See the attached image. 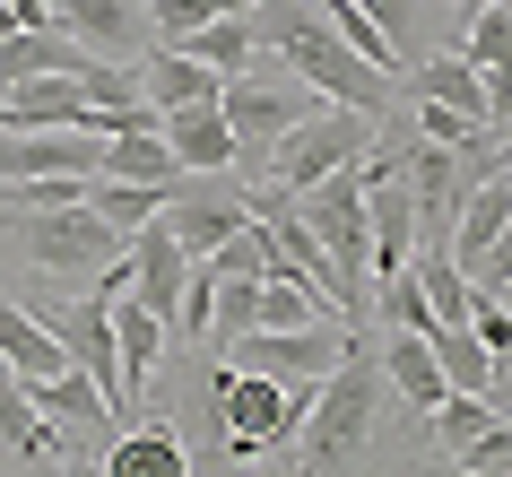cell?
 Wrapping results in <instances>:
<instances>
[{"mask_svg": "<svg viewBox=\"0 0 512 477\" xmlns=\"http://www.w3.org/2000/svg\"><path fill=\"white\" fill-rule=\"evenodd\" d=\"M200 269H209V278H261V269H270V235H261V226L243 217V226H235L226 243H217V252H209Z\"/></svg>", "mask_w": 512, "mask_h": 477, "instance_id": "obj_30", "label": "cell"}, {"mask_svg": "<svg viewBox=\"0 0 512 477\" xmlns=\"http://www.w3.org/2000/svg\"><path fill=\"white\" fill-rule=\"evenodd\" d=\"M374 365H382V391H400L417 417H426L434 399H443V373H434V347L417 339V330H391V339H374Z\"/></svg>", "mask_w": 512, "mask_h": 477, "instance_id": "obj_20", "label": "cell"}, {"mask_svg": "<svg viewBox=\"0 0 512 477\" xmlns=\"http://www.w3.org/2000/svg\"><path fill=\"white\" fill-rule=\"evenodd\" d=\"M18 304L53 330L61 356H70V365H79L87 382L113 399V417H122V356H113V313H105V304H96V295H87V304H61V295H18Z\"/></svg>", "mask_w": 512, "mask_h": 477, "instance_id": "obj_8", "label": "cell"}, {"mask_svg": "<svg viewBox=\"0 0 512 477\" xmlns=\"http://www.w3.org/2000/svg\"><path fill=\"white\" fill-rule=\"evenodd\" d=\"M504 226H512V183L495 174V183H478L469 200H460V217H452V235H443V252L460 261V278H478L495 252H504Z\"/></svg>", "mask_w": 512, "mask_h": 477, "instance_id": "obj_14", "label": "cell"}, {"mask_svg": "<svg viewBox=\"0 0 512 477\" xmlns=\"http://www.w3.org/2000/svg\"><path fill=\"white\" fill-rule=\"evenodd\" d=\"M374 417H382V365H374V339H356L313 382V408L296 425V477H348L374 443Z\"/></svg>", "mask_w": 512, "mask_h": 477, "instance_id": "obj_2", "label": "cell"}, {"mask_svg": "<svg viewBox=\"0 0 512 477\" xmlns=\"http://www.w3.org/2000/svg\"><path fill=\"white\" fill-rule=\"evenodd\" d=\"M105 313H113V356H122V408H139V391L157 382V365H165L174 339H165V321L148 313L139 295H113Z\"/></svg>", "mask_w": 512, "mask_h": 477, "instance_id": "obj_15", "label": "cell"}, {"mask_svg": "<svg viewBox=\"0 0 512 477\" xmlns=\"http://www.w3.org/2000/svg\"><path fill=\"white\" fill-rule=\"evenodd\" d=\"M0 131H96L105 139V122L87 113V96L70 79H18V87H0Z\"/></svg>", "mask_w": 512, "mask_h": 477, "instance_id": "obj_13", "label": "cell"}, {"mask_svg": "<svg viewBox=\"0 0 512 477\" xmlns=\"http://www.w3.org/2000/svg\"><path fill=\"white\" fill-rule=\"evenodd\" d=\"M426 417H434V434H443V443H469V434H486V425H495V417H504V408H495V399H478V391H443V399H434V408H426Z\"/></svg>", "mask_w": 512, "mask_h": 477, "instance_id": "obj_29", "label": "cell"}, {"mask_svg": "<svg viewBox=\"0 0 512 477\" xmlns=\"http://www.w3.org/2000/svg\"><path fill=\"white\" fill-rule=\"evenodd\" d=\"M322 18H330V35H339V44H348V53L365 61V70H382V79H400V70H408V61L391 53V35H382L374 18L356 9V0H322Z\"/></svg>", "mask_w": 512, "mask_h": 477, "instance_id": "obj_27", "label": "cell"}, {"mask_svg": "<svg viewBox=\"0 0 512 477\" xmlns=\"http://www.w3.org/2000/svg\"><path fill=\"white\" fill-rule=\"evenodd\" d=\"M400 79H408V105H443L460 122H504V105H512V79H478L460 53H426Z\"/></svg>", "mask_w": 512, "mask_h": 477, "instance_id": "obj_9", "label": "cell"}, {"mask_svg": "<svg viewBox=\"0 0 512 477\" xmlns=\"http://www.w3.org/2000/svg\"><path fill=\"white\" fill-rule=\"evenodd\" d=\"M0 365L18 373V382H44V373L70 365V356H61V339L27 313V304H18V295H0Z\"/></svg>", "mask_w": 512, "mask_h": 477, "instance_id": "obj_22", "label": "cell"}, {"mask_svg": "<svg viewBox=\"0 0 512 477\" xmlns=\"http://www.w3.org/2000/svg\"><path fill=\"white\" fill-rule=\"evenodd\" d=\"M243 18H252V44L270 53V70L304 79L313 96H322V105L374 113V122H391V113H400V79L365 70V61H356L339 35H330V18L313 9V0H252Z\"/></svg>", "mask_w": 512, "mask_h": 477, "instance_id": "obj_1", "label": "cell"}, {"mask_svg": "<svg viewBox=\"0 0 512 477\" xmlns=\"http://www.w3.org/2000/svg\"><path fill=\"white\" fill-rule=\"evenodd\" d=\"M96 174H113V183H183V165H174V148L157 131H113Z\"/></svg>", "mask_w": 512, "mask_h": 477, "instance_id": "obj_25", "label": "cell"}, {"mask_svg": "<svg viewBox=\"0 0 512 477\" xmlns=\"http://www.w3.org/2000/svg\"><path fill=\"white\" fill-rule=\"evenodd\" d=\"M217 113H226V131H235V165L261 174V157L296 131L304 113H322V96L304 79H287V70H270V61H252L235 79H217Z\"/></svg>", "mask_w": 512, "mask_h": 477, "instance_id": "obj_4", "label": "cell"}, {"mask_svg": "<svg viewBox=\"0 0 512 477\" xmlns=\"http://www.w3.org/2000/svg\"><path fill=\"white\" fill-rule=\"evenodd\" d=\"M105 477H191V443L165 417H148L105 443Z\"/></svg>", "mask_w": 512, "mask_h": 477, "instance_id": "obj_17", "label": "cell"}, {"mask_svg": "<svg viewBox=\"0 0 512 477\" xmlns=\"http://www.w3.org/2000/svg\"><path fill=\"white\" fill-rule=\"evenodd\" d=\"M0 451H18V460H35V469H53V460H70V443H61L53 425L35 417V399H27V382L0 365Z\"/></svg>", "mask_w": 512, "mask_h": 477, "instance_id": "obj_21", "label": "cell"}, {"mask_svg": "<svg viewBox=\"0 0 512 477\" xmlns=\"http://www.w3.org/2000/svg\"><path fill=\"white\" fill-rule=\"evenodd\" d=\"M157 139L174 148V165H183V174H226V165H235V131H226L217 96H209V105H174V113H157Z\"/></svg>", "mask_w": 512, "mask_h": 477, "instance_id": "obj_16", "label": "cell"}, {"mask_svg": "<svg viewBox=\"0 0 512 477\" xmlns=\"http://www.w3.org/2000/svg\"><path fill=\"white\" fill-rule=\"evenodd\" d=\"M460 61H469L478 79H504V70H512V18H504V0H486V9H469V35H460Z\"/></svg>", "mask_w": 512, "mask_h": 477, "instance_id": "obj_28", "label": "cell"}, {"mask_svg": "<svg viewBox=\"0 0 512 477\" xmlns=\"http://www.w3.org/2000/svg\"><path fill=\"white\" fill-rule=\"evenodd\" d=\"M131 70H139V96H148L157 113H174V105H209V96H217V70H200V61L174 53V44H148Z\"/></svg>", "mask_w": 512, "mask_h": 477, "instance_id": "obj_19", "label": "cell"}, {"mask_svg": "<svg viewBox=\"0 0 512 477\" xmlns=\"http://www.w3.org/2000/svg\"><path fill=\"white\" fill-rule=\"evenodd\" d=\"M165 200H174V183H113V174H87V191H79V209H96L122 243H131Z\"/></svg>", "mask_w": 512, "mask_h": 477, "instance_id": "obj_23", "label": "cell"}, {"mask_svg": "<svg viewBox=\"0 0 512 477\" xmlns=\"http://www.w3.org/2000/svg\"><path fill=\"white\" fill-rule=\"evenodd\" d=\"M174 53H191L200 70H217V79H235V70L261 61V44H252V18H209V27H191Z\"/></svg>", "mask_w": 512, "mask_h": 477, "instance_id": "obj_26", "label": "cell"}, {"mask_svg": "<svg viewBox=\"0 0 512 477\" xmlns=\"http://www.w3.org/2000/svg\"><path fill=\"white\" fill-rule=\"evenodd\" d=\"M209 399L226 417V460H261V451L296 443L304 408H313V382H270V373L209 365Z\"/></svg>", "mask_w": 512, "mask_h": 477, "instance_id": "obj_3", "label": "cell"}, {"mask_svg": "<svg viewBox=\"0 0 512 477\" xmlns=\"http://www.w3.org/2000/svg\"><path fill=\"white\" fill-rule=\"evenodd\" d=\"M469 9H486V0H460V18H469Z\"/></svg>", "mask_w": 512, "mask_h": 477, "instance_id": "obj_32", "label": "cell"}, {"mask_svg": "<svg viewBox=\"0 0 512 477\" xmlns=\"http://www.w3.org/2000/svg\"><path fill=\"white\" fill-rule=\"evenodd\" d=\"M9 243L44 278H96V269L122 261V235L96 209H27V217H9Z\"/></svg>", "mask_w": 512, "mask_h": 477, "instance_id": "obj_6", "label": "cell"}, {"mask_svg": "<svg viewBox=\"0 0 512 477\" xmlns=\"http://www.w3.org/2000/svg\"><path fill=\"white\" fill-rule=\"evenodd\" d=\"M356 347L348 321H313V330H243L217 365H235V373H270V382H322L339 356Z\"/></svg>", "mask_w": 512, "mask_h": 477, "instance_id": "obj_7", "label": "cell"}, {"mask_svg": "<svg viewBox=\"0 0 512 477\" xmlns=\"http://www.w3.org/2000/svg\"><path fill=\"white\" fill-rule=\"evenodd\" d=\"M452 460H460V477H504V469H512V425L495 417L486 434H469V443H460Z\"/></svg>", "mask_w": 512, "mask_h": 477, "instance_id": "obj_31", "label": "cell"}, {"mask_svg": "<svg viewBox=\"0 0 512 477\" xmlns=\"http://www.w3.org/2000/svg\"><path fill=\"white\" fill-rule=\"evenodd\" d=\"M53 27L96 61H139L157 35H148V9L139 0H53Z\"/></svg>", "mask_w": 512, "mask_h": 477, "instance_id": "obj_10", "label": "cell"}, {"mask_svg": "<svg viewBox=\"0 0 512 477\" xmlns=\"http://www.w3.org/2000/svg\"><path fill=\"white\" fill-rule=\"evenodd\" d=\"M322 313H330V304H322L313 287H304V278H296L287 261H270V269H261V304H252V330H313Z\"/></svg>", "mask_w": 512, "mask_h": 477, "instance_id": "obj_24", "label": "cell"}, {"mask_svg": "<svg viewBox=\"0 0 512 477\" xmlns=\"http://www.w3.org/2000/svg\"><path fill=\"white\" fill-rule=\"evenodd\" d=\"M374 113H348V105H322L304 113L296 131L278 139L270 157H261V191H278V200H296V191H313L322 174H339V165H365V148H374Z\"/></svg>", "mask_w": 512, "mask_h": 477, "instance_id": "obj_5", "label": "cell"}, {"mask_svg": "<svg viewBox=\"0 0 512 477\" xmlns=\"http://www.w3.org/2000/svg\"><path fill=\"white\" fill-rule=\"evenodd\" d=\"M243 217H252V209H243V191H209V174H183V183H174V200L157 209V226L183 243L191 261H209V252L235 235Z\"/></svg>", "mask_w": 512, "mask_h": 477, "instance_id": "obj_11", "label": "cell"}, {"mask_svg": "<svg viewBox=\"0 0 512 477\" xmlns=\"http://www.w3.org/2000/svg\"><path fill=\"white\" fill-rule=\"evenodd\" d=\"M27 399H35V417H44L61 443H70V460H79L96 434H113V399L96 391L79 365H61V373H44V382H27Z\"/></svg>", "mask_w": 512, "mask_h": 477, "instance_id": "obj_12", "label": "cell"}, {"mask_svg": "<svg viewBox=\"0 0 512 477\" xmlns=\"http://www.w3.org/2000/svg\"><path fill=\"white\" fill-rule=\"evenodd\" d=\"M426 347H434V373H443V391H478V399H495L504 408V365L486 356L460 321H434L426 330Z\"/></svg>", "mask_w": 512, "mask_h": 477, "instance_id": "obj_18", "label": "cell"}]
</instances>
